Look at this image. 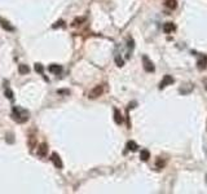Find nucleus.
Instances as JSON below:
<instances>
[{
  "label": "nucleus",
  "instance_id": "obj_20",
  "mask_svg": "<svg viewBox=\"0 0 207 194\" xmlns=\"http://www.w3.org/2000/svg\"><path fill=\"white\" fill-rule=\"evenodd\" d=\"M58 26H64V21H58V22H56V25H53V27H58Z\"/></svg>",
  "mask_w": 207,
  "mask_h": 194
},
{
  "label": "nucleus",
  "instance_id": "obj_5",
  "mask_svg": "<svg viewBox=\"0 0 207 194\" xmlns=\"http://www.w3.org/2000/svg\"><path fill=\"white\" fill-rule=\"evenodd\" d=\"M172 83H173V78L171 76V75H166V76L163 78V80L160 82V84H159V89H163L164 87L172 84Z\"/></svg>",
  "mask_w": 207,
  "mask_h": 194
},
{
  "label": "nucleus",
  "instance_id": "obj_18",
  "mask_svg": "<svg viewBox=\"0 0 207 194\" xmlns=\"http://www.w3.org/2000/svg\"><path fill=\"white\" fill-rule=\"evenodd\" d=\"M4 93H5V96H7V97L9 98V100H13V97H14V96H13V92H12V89H9V88H7Z\"/></svg>",
  "mask_w": 207,
  "mask_h": 194
},
{
  "label": "nucleus",
  "instance_id": "obj_14",
  "mask_svg": "<svg viewBox=\"0 0 207 194\" xmlns=\"http://www.w3.org/2000/svg\"><path fill=\"white\" fill-rule=\"evenodd\" d=\"M18 71H20L21 75H25V74H27V72L30 71V69H28L27 65H20V67H18Z\"/></svg>",
  "mask_w": 207,
  "mask_h": 194
},
{
  "label": "nucleus",
  "instance_id": "obj_15",
  "mask_svg": "<svg viewBox=\"0 0 207 194\" xmlns=\"http://www.w3.org/2000/svg\"><path fill=\"white\" fill-rule=\"evenodd\" d=\"M45 151H47V145L43 144V145H41V146L38 149V154L41 155V157H44V155H45Z\"/></svg>",
  "mask_w": 207,
  "mask_h": 194
},
{
  "label": "nucleus",
  "instance_id": "obj_6",
  "mask_svg": "<svg viewBox=\"0 0 207 194\" xmlns=\"http://www.w3.org/2000/svg\"><path fill=\"white\" fill-rule=\"evenodd\" d=\"M206 67H207V56L201 54V56H199V59H198V69L204 70Z\"/></svg>",
  "mask_w": 207,
  "mask_h": 194
},
{
  "label": "nucleus",
  "instance_id": "obj_2",
  "mask_svg": "<svg viewBox=\"0 0 207 194\" xmlns=\"http://www.w3.org/2000/svg\"><path fill=\"white\" fill-rule=\"evenodd\" d=\"M102 93H103V85H96V87L89 92L88 97L89 98H97L98 96H101Z\"/></svg>",
  "mask_w": 207,
  "mask_h": 194
},
{
  "label": "nucleus",
  "instance_id": "obj_16",
  "mask_svg": "<svg viewBox=\"0 0 207 194\" xmlns=\"http://www.w3.org/2000/svg\"><path fill=\"white\" fill-rule=\"evenodd\" d=\"M35 70L39 72V74H41V75L44 74V67L41 64H35Z\"/></svg>",
  "mask_w": 207,
  "mask_h": 194
},
{
  "label": "nucleus",
  "instance_id": "obj_12",
  "mask_svg": "<svg viewBox=\"0 0 207 194\" xmlns=\"http://www.w3.org/2000/svg\"><path fill=\"white\" fill-rule=\"evenodd\" d=\"M149 158H150L149 150H141V153H140V159H141L142 162H146Z\"/></svg>",
  "mask_w": 207,
  "mask_h": 194
},
{
  "label": "nucleus",
  "instance_id": "obj_19",
  "mask_svg": "<svg viewBox=\"0 0 207 194\" xmlns=\"http://www.w3.org/2000/svg\"><path fill=\"white\" fill-rule=\"evenodd\" d=\"M115 62H116V65H118L119 67H122V66L124 65L123 59H122V58H119V56H115Z\"/></svg>",
  "mask_w": 207,
  "mask_h": 194
},
{
  "label": "nucleus",
  "instance_id": "obj_22",
  "mask_svg": "<svg viewBox=\"0 0 207 194\" xmlns=\"http://www.w3.org/2000/svg\"><path fill=\"white\" fill-rule=\"evenodd\" d=\"M206 181H207V176H206Z\"/></svg>",
  "mask_w": 207,
  "mask_h": 194
},
{
  "label": "nucleus",
  "instance_id": "obj_1",
  "mask_svg": "<svg viewBox=\"0 0 207 194\" xmlns=\"http://www.w3.org/2000/svg\"><path fill=\"white\" fill-rule=\"evenodd\" d=\"M30 116V113H28L26 109H22L21 106H14L12 110V118L14 119L16 122L18 123H25L26 120Z\"/></svg>",
  "mask_w": 207,
  "mask_h": 194
},
{
  "label": "nucleus",
  "instance_id": "obj_21",
  "mask_svg": "<svg viewBox=\"0 0 207 194\" xmlns=\"http://www.w3.org/2000/svg\"><path fill=\"white\" fill-rule=\"evenodd\" d=\"M57 93H60V95H61V93H66V95H69L70 92H69V91H64V89H60V91H58V92H57Z\"/></svg>",
  "mask_w": 207,
  "mask_h": 194
},
{
  "label": "nucleus",
  "instance_id": "obj_10",
  "mask_svg": "<svg viewBox=\"0 0 207 194\" xmlns=\"http://www.w3.org/2000/svg\"><path fill=\"white\" fill-rule=\"evenodd\" d=\"M114 120H115L116 124H120L123 122V118H122V114L118 109H114Z\"/></svg>",
  "mask_w": 207,
  "mask_h": 194
},
{
  "label": "nucleus",
  "instance_id": "obj_3",
  "mask_svg": "<svg viewBox=\"0 0 207 194\" xmlns=\"http://www.w3.org/2000/svg\"><path fill=\"white\" fill-rule=\"evenodd\" d=\"M142 61H144V69H145V71H147V72H153L154 71V65H153V62L150 61L149 58H147L146 56H144L142 57Z\"/></svg>",
  "mask_w": 207,
  "mask_h": 194
},
{
  "label": "nucleus",
  "instance_id": "obj_13",
  "mask_svg": "<svg viewBox=\"0 0 207 194\" xmlns=\"http://www.w3.org/2000/svg\"><path fill=\"white\" fill-rule=\"evenodd\" d=\"M137 144L135 141H128L127 142V150H129V151H136L137 150Z\"/></svg>",
  "mask_w": 207,
  "mask_h": 194
},
{
  "label": "nucleus",
  "instance_id": "obj_9",
  "mask_svg": "<svg viewBox=\"0 0 207 194\" xmlns=\"http://www.w3.org/2000/svg\"><path fill=\"white\" fill-rule=\"evenodd\" d=\"M0 25H1V27L3 28H5L7 31H14V27H13L12 25H10L8 21H5V20H3L1 17H0Z\"/></svg>",
  "mask_w": 207,
  "mask_h": 194
},
{
  "label": "nucleus",
  "instance_id": "obj_11",
  "mask_svg": "<svg viewBox=\"0 0 207 194\" xmlns=\"http://www.w3.org/2000/svg\"><path fill=\"white\" fill-rule=\"evenodd\" d=\"M164 5L168 9H175L177 7V1L176 0H164Z\"/></svg>",
  "mask_w": 207,
  "mask_h": 194
},
{
  "label": "nucleus",
  "instance_id": "obj_17",
  "mask_svg": "<svg viewBox=\"0 0 207 194\" xmlns=\"http://www.w3.org/2000/svg\"><path fill=\"white\" fill-rule=\"evenodd\" d=\"M164 164H166V162H164V160H162V158H158L157 164H155V166H157V168H158V170L163 168V167H164Z\"/></svg>",
  "mask_w": 207,
  "mask_h": 194
},
{
  "label": "nucleus",
  "instance_id": "obj_8",
  "mask_svg": "<svg viewBox=\"0 0 207 194\" xmlns=\"http://www.w3.org/2000/svg\"><path fill=\"white\" fill-rule=\"evenodd\" d=\"M48 71L52 72V74L58 75L60 72L62 71V66H60V65H51V66L48 67Z\"/></svg>",
  "mask_w": 207,
  "mask_h": 194
},
{
  "label": "nucleus",
  "instance_id": "obj_4",
  "mask_svg": "<svg viewBox=\"0 0 207 194\" xmlns=\"http://www.w3.org/2000/svg\"><path fill=\"white\" fill-rule=\"evenodd\" d=\"M52 162H53V164H54V167L56 168H62L64 167V164H62V160H61V158H60V155L57 154V153H52Z\"/></svg>",
  "mask_w": 207,
  "mask_h": 194
},
{
  "label": "nucleus",
  "instance_id": "obj_7",
  "mask_svg": "<svg viewBox=\"0 0 207 194\" xmlns=\"http://www.w3.org/2000/svg\"><path fill=\"white\" fill-rule=\"evenodd\" d=\"M163 30H164L166 34H171L172 31L176 30V26H175V23H172V22H167L163 26Z\"/></svg>",
  "mask_w": 207,
  "mask_h": 194
}]
</instances>
